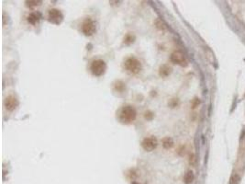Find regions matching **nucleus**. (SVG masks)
<instances>
[{
	"label": "nucleus",
	"instance_id": "obj_1",
	"mask_svg": "<svg viewBox=\"0 0 245 184\" xmlns=\"http://www.w3.org/2000/svg\"><path fill=\"white\" fill-rule=\"evenodd\" d=\"M137 112L133 107L125 106L119 112V120L123 123H132L136 119Z\"/></svg>",
	"mask_w": 245,
	"mask_h": 184
},
{
	"label": "nucleus",
	"instance_id": "obj_2",
	"mask_svg": "<svg viewBox=\"0 0 245 184\" xmlns=\"http://www.w3.org/2000/svg\"><path fill=\"white\" fill-rule=\"evenodd\" d=\"M124 66L126 70L130 74H138L141 69V62L134 57L128 58L124 63Z\"/></svg>",
	"mask_w": 245,
	"mask_h": 184
},
{
	"label": "nucleus",
	"instance_id": "obj_3",
	"mask_svg": "<svg viewBox=\"0 0 245 184\" xmlns=\"http://www.w3.org/2000/svg\"><path fill=\"white\" fill-rule=\"evenodd\" d=\"M106 69H107V65H106V63L103 60H96L91 64V71L94 75H97V76L102 75L105 73Z\"/></svg>",
	"mask_w": 245,
	"mask_h": 184
},
{
	"label": "nucleus",
	"instance_id": "obj_4",
	"mask_svg": "<svg viewBox=\"0 0 245 184\" xmlns=\"http://www.w3.org/2000/svg\"><path fill=\"white\" fill-rule=\"evenodd\" d=\"M97 31V27L96 23L91 20L90 19H87L84 21V23L82 24V31L86 34V36H91L93 35Z\"/></svg>",
	"mask_w": 245,
	"mask_h": 184
},
{
	"label": "nucleus",
	"instance_id": "obj_5",
	"mask_svg": "<svg viewBox=\"0 0 245 184\" xmlns=\"http://www.w3.org/2000/svg\"><path fill=\"white\" fill-rule=\"evenodd\" d=\"M171 61L173 64H179L181 66H185L187 64V61L185 59L184 54L181 51H175L171 54Z\"/></svg>",
	"mask_w": 245,
	"mask_h": 184
},
{
	"label": "nucleus",
	"instance_id": "obj_6",
	"mask_svg": "<svg viewBox=\"0 0 245 184\" xmlns=\"http://www.w3.org/2000/svg\"><path fill=\"white\" fill-rule=\"evenodd\" d=\"M48 19L50 22L53 24H60L62 21L63 16L61 11L58 9H51L48 14Z\"/></svg>",
	"mask_w": 245,
	"mask_h": 184
},
{
	"label": "nucleus",
	"instance_id": "obj_7",
	"mask_svg": "<svg viewBox=\"0 0 245 184\" xmlns=\"http://www.w3.org/2000/svg\"><path fill=\"white\" fill-rule=\"evenodd\" d=\"M142 147L145 151H148V152H151L152 151L153 149H155L156 147H157V140L156 138H154L153 136H151V137H147L145 138L143 141H142Z\"/></svg>",
	"mask_w": 245,
	"mask_h": 184
},
{
	"label": "nucleus",
	"instance_id": "obj_8",
	"mask_svg": "<svg viewBox=\"0 0 245 184\" xmlns=\"http://www.w3.org/2000/svg\"><path fill=\"white\" fill-rule=\"evenodd\" d=\"M18 104H19L18 99H17L16 97H14L12 95L8 96L6 98V99H5V107H6L7 110H9V111H12V110H15L17 108Z\"/></svg>",
	"mask_w": 245,
	"mask_h": 184
},
{
	"label": "nucleus",
	"instance_id": "obj_9",
	"mask_svg": "<svg viewBox=\"0 0 245 184\" xmlns=\"http://www.w3.org/2000/svg\"><path fill=\"white\" fill-rule=\"evenodd\" d=\"M194 181V174L191 170L187 171L185 173L184 177V182L185 184H191Z\"/></svg>",
	"mask_w": 245,
	"mask_h": 184
},
{
	"label": "nucleus",
	"instance_id": "obj_10",
	"mask_svg": "<svg viewBox=\"0 0 245 184\" xmlns=\"http://www.w3.org/2000/svg\"><path fill=\"white\" fill-rule=\"evenodd\" d=\"M39 19H40V14H39V13H31V14L29 16V18H28V21H29V23L34 25L36 24V22H38Z\"/></svg>",
	"mask_w": 245,
	"mask_h": 184
},
{
	"label": "nucleus",
	"instance_id": "obj_11",
	"mask_svg": "<svg viewBox=\"0 0 245 184\" xmlns=\"http://www.w3.org/2000/svg\"><path fill=\"white\" fill-rule=\"evenodd\" d=\"M171 67L167 66V65H163L160 68V75L162 76H167L171 73Z\"/></svg>",
	"mask_w": 245,
	"mask_h": 184
},
{
	"label": "nucleus",
	"instance_id": "obj_12",
	"mask_svg": "<svg viewBox=\"0 0 245 184\" xmlns=\"http://www.w3.org/2000/svg\"><path fill=\"white\" fill-rule=\"evenodd\" d=\"M162 146H163L164 148L169 149V148H171V147L173 146V140H172L171 138L166 137V138H164L163 141H162Z\"/></svg>",
	"mask_w": 245,
	"mask_h": 184
},
{
	"label": "nucleus",
	"instance_id": "obj_13",
	"mask_svg": "<svg viewBox=\"0 0 245 184\" xmlns=\"http://www.w3.org/2000/svg\"><path fill=\"white\" fill-rule=\"evenodd\" d=\"M134 184H136V183H134Z\"/></svg>",
	"mask_w": 245,
	"mask_h": 184
}]
</instances>
